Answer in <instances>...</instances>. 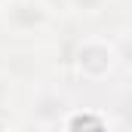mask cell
<instances>
[{
    "label": "cell",
    "instance_id": "obj_4",
    "mask_svg": "<svg viewBox=\"0 0 132 132\" xmlns=\"http://www.w3.org/2000/svg\"><path fill=\"white\" fill-rule=\"evenodd\" d=\"M59 132H120V117L92 104H77Z\"/></svg>",
    "mask_w": 132,
    "mask_h": 132
},
{
    "label": "cell",
    "instance_id": "obj_2",
    "mask_svg": "<svg viewBox=\"0 0 132 132\" xmlns=\"http://www.w3.org/2000/svg\"><path fill=\"white\" fill-rule=\"evenodd\" d=\"M77 104L80 89L65 74H49L25 89V101L15 114L28 132H59Z\"/></svg>",
    "mask_w": 132,
    "mask_h": 132
},
{
    "label": "cell",
    "instance_id": "obj_8",
    "mask_svg": "<svg viewBox=\"0 0 132 132\" xmlns=\"http://www.w3.org/2000/svg\"><path fill=\"white\" fill-rule=\"evenodd\" d=\"M6 86H9V80L0 74V108H9V104H6Z\"/></svg>",
    "mask_w": 132,
    "mask_h": 132
},
{
    "label": "cell",
    "instance_id": "obj_6",
    "mask_svg": "<svg viewBox=\"0 0 132 132\" xmlns=\"http://www.w3.org/2000/svg\"><path fill=\"white\" fill-rule=\"evenodd\" d=\"M111 34H114V46H117V59H120V77L132 80V25Z\"/></svg>",
    "mask_w": 132,
    "mask_h": 132
},
{
    "label": "cell",
    "instance_id": "obj_5",
    "mask_svg": "<svg viewBox=\"0 0 132 132\" xmlns=\"http://www.w3.org/2000/svg\"><path fill=\"white\" fill-rule=\"evenodd\" d=\"M117 0H68V15L65 22H80V25H89V22H101L111 6Z\"/></svg>",
    "mask_w": 132,
    "mask_h": 132
},
{
    "label": "cell",
    "instance_id": "obj_7",
    "mask_svg": "<svg viewBox=\"0 0 132 132\" xmlns=\"http://www.w3.org/2000/svg\"><path fill=\"white\" fill-rule=\"evenodd\" d=\"M0 132H28V129H25V123L19 120V114H15V111L0 108Z\"/></svg>",
    "mask_w": 132,
    "mask_h": 132
},
{
    "label": "cell",
    "instance_id": "obj_10",
    "mask_svg": "<svg viewBox=\"0 0 132 132\" xmlns=\"http://www.w3.org/2000/svg\"><path fill=\"white\" fill-rule=\"evenodd\" d=\"M126 25H132V0H129V22H126Z\"/></svg>",
    "mask_w": 132,
    "mask_h": 132
},
{
    "label": "cell",
    "instance_id": "obj_11",
    "mask_svg": "<svg viewBox=\"0 0 132 132\" xmlns=\"http://www.w3.org/2000/svg\"><path fill=\"white\" fill-rule=\"evenodd\" d=\"M3 3H6V0H0V6H3Z\"/></svg>",
    "mask_w": 132,
    "mask_h": 132
},
{
    "label": "cell",
    "instance_id": "obj_1",
    "mask_svg": "<svg viewBox=\"0 0 132 132\" xmlns=\"http://www.w3.org/2000/svg\"><path fill=\"white\" fill-rule=\"evenodd\" d=\"M65 77L80 89H98L120 77V59L111 31H83L65 52Z\"/></svg>",
    "mask_w": 132,
    "mask_h": 132
},
{
    "label": "cell",
    "instance_id": "obj_3",
    "mask_svg": "<svg viewBox=\"0 0 132 132\" xmlns=\"http://www.w3.org/2000/svg\"><path fill=\"white\" fill-rule=\"evenodd\" d=\"M62 22L43 0H6L0 6V34L9 43H55Z\"/></svg>",
    "mask_w": 132,
    "mask_h": 132
},
{
    "label": "cell",
    "instance_id": "obj_9",
    "mask_svg": "<svg viewBox=\"0 0 132 132\" xmlns=\"http://www.w3.org/2000/svg\"><path fill=\"white\" fill-rule=\"evenodd\" d=\"M126 95H129V104H132V80H129V89H126Z\"/></svg>",
    "mask_w": 132,
    "mask_h": 132
}]
</instances>
